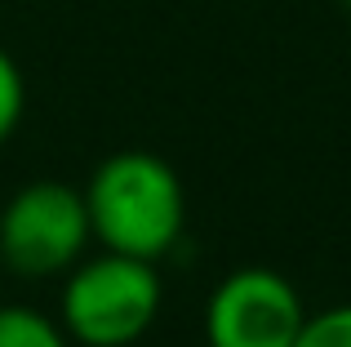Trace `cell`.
Masks as SVG:
<instances>
[{
  "label": "cell",
  "instance_id": "cell-1",
  "mask_svg": "<svg viewBox=\"0 0 351 347\" xmlns=\"http://www.w3.org/2000/svg\"><path fill=\"white\" fill-rule=\"evenodd\" d=\"M80 191H85L94 241L103 250L160 263L182 241L187 191H182L178 169L156 152H112L107 160H98V169Z\"/></svg>",
  "mask_w": 351,
  "mask_h": 347
},
{
  "label": "cell",
  "instance_id": "cell-2",
  "mask_svg": "<svg viewBox=\"0 0 351 347\" xmlns=\"http://www.w3.org/2000/svg\"><path fill=\"white\" fill-rule=\"evenodd\" d=\"M165 303L160 267L103 250L80 259L62 280V330L80 347H134Z\"/></svg>",
  "mask_w": 351,
  "mask_h": 347
},
{
  "label": "cell",
  "instance_id": "cell-3",
  "mask_svg": "<svg viewBox=\"0 0 351 347\" xmlns=\"http://www.w3.org/2000/svg\"><path fill=\"white\" fill-rule=\"evenodd\" d=\"M89 241L94 227H89L85 191L71 182L36 178L18 187L0 209V263L14 276H62L85 259Z\"/></svg>",
  "mask_w": 351,
  "mask_h": 347
},
{
  "label": "cell",
  "instance_id": "cell-4",
  "mask_svg": "<svg viewBox=\"0 0 351 347\" xmlns=\"http://www.w3.org/2000/svg\"><path fill=\"white\" fill-rule=\"evenodd\" d=\"M307 307L293 280L276 267H236L214 285L205 303L209 347H293Z\"/></svg>",
  "mask_w": 351,
  "mask_h": 347
},
{
  "label": "cell",
  "instance_id": "cell-5",
  "mask_svg": "<svg viewBox=\"0 0 351 347\" xmlns=\"http://www.w3.org/2000/svg\"><path fill=\"white\" fill-rule=\"evenodd\" d=\"M0 347H71L62 321L36 312V307L9 303L0 307Z\"/></svg>",
  "mask_w": 351,
  "mask_h": 347
},
{
  "label": "cell",
  "instance_id": "cell-6",
  "mask_svg": "<svg viewBox=\"0 0 351 347\" xmlns=\"http://www.w3.org/2000/svg\"><path fill=\"white\" fill-rule=\"evenodd\" d=\"M293 347H351V303L325 307V312H307Z\"/></svg>",
  "mask_w": 351,
  "mask_h": 347
},
{
  "label": "cell",
  "instance_id": "cell-7",
  "mask_svg": "<svg viewBox=\"0 0 351 347\" xmlns=\"http://www.w3.org/2000/svg\"><path fill=\"white\" fill-rule=\"evenodd\" d=\"M23 112H27V80H23V67L14 62V53L0 49V147L14 139V130L23 125Z\"/></svg>",
  "mask_w": 351,
  "mask_h": 347
},
{
  "label": "cell",
  "instance_id": "cell-8",
  "mask_svg": "<svg viewBox=\"0 0 351 347\" xmlns=\"http://www.w3.org/2000/svg\"><path fill=\"white\" fill-rule=\"evenodd\" d=\"M347 5H351V0H347Z\"/></svg>",
  "mask_w": 351,
  "mask_h": 347
}]
</instances>
